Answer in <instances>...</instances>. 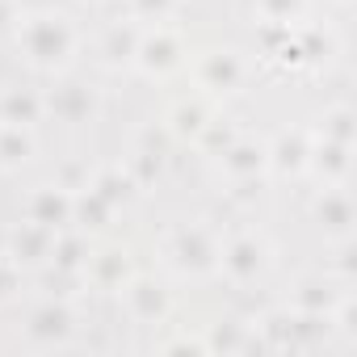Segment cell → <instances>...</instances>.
<instances>
[{
	"label": "cell",
	"instance_id": "2",
	"mask_svg": "<svg viewBox=\"0 0 357 357\" xmlns=\"http://www.w3.org/2000/svg\"><path fill=\"white\" fill-rule=\"evenodd\" d=\"M185 72H190V89L227 105V101L252 93L261 59H252V51H244L236 43H211V47H194Z\"/></svg>",
	"mask_w": 357,
	"mask_h": 357
},
{
	"label": "cell",
	"instance_id": "14",
	"mask_svg": "<svg viewBox=\"0 0 357 357\" xmlns=\"http://www.w3.org/2000/svg\"><path fill=\"white\" fill-rule=\"evenodd\" d=\"M135 269H139V261H135V248H130V244L109 240V236H97V240H93V252H89V261H84L80 282H84L89 290L114 294Z\"/></svg>",
	"mask_w": 357,
	"mask_h": 357
},
{
	"label": "cell",
	"instance_id": "33",
	"mask_svg": "<svg viewBox=\"0 0 357 357\" xmlns=\"http://www.w3.org/2000/svg\"><path fill=\"white\" fill-rule=\"evenodd\" d=\"M332 5H349V0H332Z\"/></svg>",
	"mask_w": 357,
	"mask_h": 357
},
{
	"label": "cell",
	"instance_id": "22",
	"mask_svg": "<svg viewBox=\"0 0 357 357\" xmlns=\"http://www.w3.org/2000/svg\"><path fill=\"white\" fill-rule=\"evenodd\" d=\"M202 340H206V353H248V349H257L252 319H236V315H219L215 324H202Z\"/></svg>",
	"mask_w": 357,
	"mask_h": 357
},
{
	"label": "cell",
	"instance_id": "18",
	"mask_svg": "<svg viewBox=\"0 0 357 357\" xmlns=\"http://www.w3.org/2000/svg\"><path fill=\"white\" fill-rule=\"evenodd\" d=\"M0 122L13 126H38L47 122V93L34 80H5L0 84Z\"/></svg>",
	"mask_w": 357,
	"mask_h": 357
},
{
	"label": "cell",
	"instance_id": "28",
	"mask_svg": "<svg viewBox=\"0 0 357 357\" xmlns=\"http://www.w3.org/2000/svg\"><path fill=\"white\" fill-rule=\"evenodd\" d=\"M236 135H240V122H236V118H227V114L219 109V114L211 118V126L194 139V151H198L202 160H215V155H219V151H223Z\"/></svg>",
	"mask_w": 357,
	"mask_h": 357
},
{
	"label": "cell",
	"instance_id": "12",
	"mask_svg": "<svg viewBox=\"0 0 357 357\" xmlns=\"http://www.w3.org/2000/svg\"><path fill=\"white\" fill-rule=\"evenodd\" d=\"M265 147H269V181H282V185L307 181V164H311V147H315V135L307 122L282 126L273 139H265Z\"/></svg>",
	"mask_w": 357,
	"mask_h": 357
},
{
	"label": "cell",
	"instance_id": "9",
	"mask_svg": "<svg viewBox=\"0 0 357 357\" xmlns=\"http://www.w3.org/2000/svg\"><path fill=\"white\" fill-rule=\"evenodd\" d=\"M139 34H143V26L130 22L126 13H118V17H109L105 26L89 30V47H84V55L93 59L97 72H105V76H122V72H130V59H135Z\"/></svg>",
	"mask_w": 357,
	"mask_h": 357
},
{
	"label": "cell",
	"instance_id": "11",
	"mask_svg": "<svg viewBox=\"0 0 357 357\" xmlns=\"http://www.w3.org/2000/svg\"><path fill=\"white\" fill-rule=\"evenodd\" d=\"M219 185H236V181H269V147L261 135L240 130L215 160H206Z\"/></svg>",
	"mask_w": 357,
	"mask_h": 357
},
{
	"label": "cell",
	"instance_id": "20",
	"mask_svg": "<svg viewBox=\"0 0 357 357\" xmlns=\"http://www.w3.org/2000/svg\"><path fill=\"white\" fill-rule=\"evenodd\" d=\"M353 143H328L315 139L311 164H307V181L311 185H353Z\"/></svg>",
	"mask_w": 357,
	"mask_h": 357
},
{
	"label": "cell",
	"instance_id": "16",
	"mask_svg": "<svg viewBox=\"0 0 357 357\" xmlns=\"http://www.w3.org/2000/svg\"><path fill=\"white\" fill-rule=\"evenodd\" d=\"M72 206H76V194L63 190L55 176H47V181H34V185L22 194V202H17L22 219L34 223V227H47V231L72 227Z\"/></svg>",
	"mask_w": 357,
	"mask_h": 357
},
{
	"label": "cell",
	"instance_id": "7",
	"mask_svg": "<svg viewBox=\"0 0 357 357\" xmlns=\"http://www.w3.org/2000/svg\"><path fill=\"white\" fill-rule=\"evenodd\" d=\"M114 294H118V307H122L126 324H135V328H164L176 311L172 286L160 273H147V269H135Z\"/></svg>",
	"mask_w": 357,
	"mask_h": 357
},
{
	"label": "cell",
	"instance_id": "13",
	"mask_svg": "<svg viewBox=\"0 0 357 357\" xmlns=\"http://www.w3.org/2000/svg\"><path fill=\"white\" fill-rule=\"evenodd\" d=\"M344 290H353V282L336 278L332 269H311V273L290 278V286L282 294V307L298 311V315H332V307L340 303Z\"/></svg>",
	"mask_w": 357,
	"mask_h": 357
},
{
	"label": "cell",
	"instance_id": "26",
	"mask_svg": "<svg viewBox=\"0 0 357 357\" xmlns=\"http://www.w3.org/2000/svg\"><path fill=\"white\" fill-rule=\"evenodd\" d=\"M315 9V0H252V26H303Z\"/></svg>",
	"mask_w": 357,
	"mask_h": 357
},
{
	"label": "cell",
	"instance_id": "5",
	"mask_svg": "<svg viewBox=\"0 0 357 357\" xmlns=\"http://www.w3.org/2000/svg\"><path fill=\"white\" fill-rule=\"evenodd\" d=\"M194 55V43L185 34L181 22H168V26H143L139 34V47H135V59H130V72L147 84H168L185 72Z\"/></svg>",
	"mask_w": 357,
	"mask_h": 357
},
{
	"label": "cell",
	"instance_id": "25",
	"mask_svg": "<svg viewBox=\"0 0 357 357\" xmlns=\"http://www.w3.org/2000/svg\"><path fill=\"white\" fill-rule=\"evenodd\" d=\"M89 185H93L109 206H118V211H126V206L139 198V185L130 181V172L122 168V160H114V164H97Z\"/></svg>",
	"mask_w": 357,
	"mask_h": 357
},
{
	"label": "cell",
	"instance_id": "1",
	"mask_svg": "<svg viewBox=\"0 0 357 357\" xmlns=\"http://www.w3.org/2000/svg\"><path fill=\"white\" fill-rule=\"evenodd\" d=\"M84 47H89V26L80 22V13L59 9V5H34V9L26 5L22 26L9 43L17 63L30 76H43V80L80 68Z\"/></svg>",
	"mask_w": 357,
	"mask_h": 357
},
{
	"label": "cell",
	"instance_id": "23",
	"mask_svg": "<svg viewBox=\"0 0 357 357\" xmlns=\"http://www.w3.org/2000/svg\"><path fill=\"white\" fill-rule=\"evenodd\" d=\"M118 206H109L93 185H84V190H76V206H72V227H80V231H89V236H109L114 231V223H118Z\"/></svg>",
	"mask_w": 357,
	"mask_h": 357
},
{
	"label": "cell",
	"instance_id": "31",
	"mask_svg": "<svg viewBox=\"0 0 357 357\" xmlns=\"http://www.w3.org/2000/svg\"><path fill=\"white\" fill-rule=\"evenodd\" d=\"M26 13V0H0V47H9Z\"/></svg>",
	"mask_w": 357,
	"mask_h": 357
},
{
	"label": "cell",
	"instance_id": "4",
	"mask_svg": "<svg viewBox=\"0 0 357 357\" xmlns=\"http://www.w3.org/2000/svg\"><path fill=\"white\" fill-rule=\"evenodd\" d=\"M278 265V248L269 240V231H261L257 223L244 227H223V244H219V273L215 282H223L227 290L244 294L252 286H261L269 278V269Z\"/></svg>",
	"mask_w": 357,
	"mask_h": 357
},
{
	"label": "cell",
	"instance_id": "8",
	"mask_svg": "<svg viewBox=\"0 0 357 357\" xmlns=\"http://www.w3.org/2000/svg\"><path fill=\"white\" fill-rule=\"evenodd\" d=\"M80 324H84V315H80L76 298L51 294V298H38V303L26 311L22 336H26V344H34V349H72Z\"/></svg>",
	"mask_w": 357,
	"mask_h": 357
},
{
	"label": "cell",
	"instance_id": "21",
	"mask_svg": "<svg viewBox=\"0 0 357 357\" xmlns=\"http://www.w3.org/2000/svg\"><path fill=\"white\" fill-rule=\"evenodd\" d=\"M93 240H97V236H89V231H80V227H63V231H55V248H51V265H47V273L68 278V282H80L84 261H89V252H93Z\"/></svg>",
	"mask_w": 357,
	"mask_h": 357
},
{
	"label": "cell",
	"instance_id": "24",
	"mask_svg": "<svg viewBox=\"0 0 357 357\" xmlns=\"http://www.w3.org/2000/svg\"><path fill=\"white\" fill-rule=\"evenodd\" d=\"M307 126H311L315 139H328V143H353V147H357V109H353L344 97L328 101V105L315 114V122H307Z\"/></svg>",
	"mask_w": 357,
	"mask_h": 357
},
{
	"label": "cell",
	"instance_id": "17",
	"mask_svg": "<svg viewBox=\"0 0 357 357\" xmlns=\"http://www.w3.org/2000/svg\"><path fill=\"white\" fill-rule=\"evenodd\" d=\"M51 248H55V231L34 227V223H26V219H17L5 236H0V252H5L22 273H47Z\"/></svg>",
	"mask_w": 357,
	"mask_h": 357
},
{
	"label": "cell",
	"instance_id": "10",
	"mask_svg": "<svg viewBox=\"0 0 357 357\" xmlns=\"http://www.w3.org/2000/svg\"><path fill=\"white\" fill-rule=\"evenodd\" d=\"M307 219L311 227L324 236V244H349L353 240V223H357V206H353V185H315L307 198Z\"/></svg>",
	"mask_w": 357,
	"mask_h": 357
},
{
	"label": "cell",
	"instance_id": "27",
	"mask_svg": "<svg viewBox=\"0 0 357 357\" xmlns=\"http://www.w3.org/2000/svg\"><path fill=\"white\" fill-rule=\"evenodd\" d=\"M190 0H122V13L139 26H168V22H181Z\"/></svg>",
	"mask_w": 357,
	"mask_h": 357
},
{
	"label": "cell",
	"instance_id": "29",
	"mask_svg": "<svg viewBox=\"0 0 357 357\" xmlns=\"http://www.w3.org/2000/svg\"><path fill=\"white\" fill-rule=\"evenodd\" d=\"M93 168H97V164H89V160H63V164H55V172H51V176H55L63 190H72V194H76V190H84V185L93 181Z\"/></svg>",
	"mask_w": 357,
	"mask_h": 357
},
{
	"label": "cell",
	"instance_id": "15",
	"mask_svg": "<svg viewBox=\"0 0 357 357\" xmlns=\"http://www.w3.org/2000/svg\"><path fill=\"white\" fill-rule=\"evenodd\" d=\"M219 109H223L219 101H211L206 93L190 89V93H181V97H172V101H168L160 126H164L168 143H176V147H194V139L211 126V118H215Z\"/></svg>",
	"mask_w": 357,
	"mask_h": 357
},
{
	"label": "cell",
	"instance_id": "19",
	"mask_svg": "<svg viewBox=\"0 0 357 357\" xmlns=\"http://www.w3.org/2000/svg\"><path fill=\"white\" fill-rule=\"evenodd\" d=\"M43 160L38 126H13L0 122V176H22Z\"/></svg>",
	"mask_w": 357,
	"mask_h": 357
},
{
	"label": "cell",
	"instance_id": "30",
	"mask_svg": "<svg viewBox=\"0 0 357 357\" xmlns=\"http://www.w3.org/2000/svg\"><path fill=\"white\" fill-rule=\"evenodd\" d=\"M26 278H30V273H22L5 252H0V307H9V303H17V298H22Z\"/></svg>",
	"mask_w": 357,
	"mask_h": 357
},
{
	"label": "cell",
	"instance_id": "6",
	"mask_svg": "<svg viewBox=\"0 0 357 357\" xmlns=\"http://www.w3.org/2000/svg\"><path fill=\"white\" fill-rule=\"evenodd\" d=\"M47 93V122H59L68 130H84L101 118L105 109V93L93 76H80L76 68L63 76H51V84H43Z\"/></svg>",
	"mask_w": 357,
	"mask_h": 357
},
{
	"label": "cell",
	"instance_id": "3",
	"mask_svg": "<svg viewBox=\"0 0 357 357\" xmlns=\"http://www.w3.org/2000/svg\"><path fill=\"white\" fill-rule=\"evenodd\" d=\"M219 244H223V223H215V219H181V223H172L164 231L160 261L181 282H215Z\"/></svg>",
	"mask_w": 357,
	"mask_h": 357
},
{
	"label": "cell",
	"instance_id": "32",
	"mask_svg": "<svg viewBox=\"0 0 357 357\" xmlns=\"http://www.w3.org/2000/svg\"><path fill=\"white\" fill-rule=\"evenodd\" d=\"M68 5H76V9H101V5H109V0H68Z\"/></svg>",
	"mask_w": 357,
	"mask_h": 357
}]
</instances>
